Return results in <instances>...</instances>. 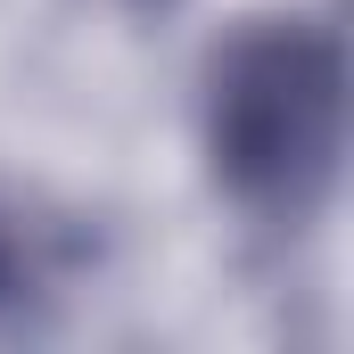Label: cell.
I'll use <instances>...</instances> for the list:
<instances>
[{
    "mask_svg": "<svg viewBox=\"0 0 354 354\" xmlns=\"http://www.w3.org/2000/svg\"><path fill=\"white\" fill-rule=\"evenodd\" d=\"M198 157L256 231H313L346 181V41L330 17H239L198 66Z\"/></svg>",
    "mask_w": 354,
    "mask_h": 354,
    "instance_id": "cell-1",
    "label": "cell"
},
{
    "mask_svg": "<svg viewBox=\"0 0 354 354\" xmlns=\"http://www.w3.org/2000/svg\"><path fill=\"white\" fill-rule=\"evenodd\" d=\"M41 288H50V256H41V231L17 214V206H0V322H17V313H33L41 305Z\"/></svg>",
    "mask_w": 354,
    "mask_h": 354,
    "instance_id": "cell-2",
    "label": "cell"
}]
</instances>
